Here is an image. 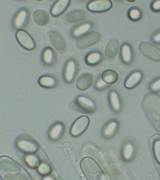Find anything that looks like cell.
Wrapping results in <instances>:
<instances>
[{"label": "cell", "instance_id": "ba28073f", "mask_svg": "<svg viewBox=\"0 0 160 180\" xmlns=\"http://www.w3.org/2000/svg\"><path fill=\"white\" fill-rule=\"evenodd\" d=\"M16 37L19 44L24 48L29 50L35 48L36 44L34 40L26 31L19 30L16 33Z\"/></svg>", "mask_w": 160, "mask_h": 180}, {"label": "cell", "instance_id": "ffe728a7", "mask_svg": "<svg viewBox=\"0 0 160 180\" xmlns=\"http://www.w3.org/2000/svg\"><path fill=\"white\" fill-rule=\"evenodd\" d=\"M142 73L136 71L131 73L126 79L124 82V86L128 89H131L135 87L142 79Z\"/></svg>", "mask_w": 160, "mask_h": 180}, {"label": "cell", "instance_id": "7c38bea8", "mask_svg": "<svg viewBox=\"0 0 160 180\" xmlns=\"http://www.w3.org/2000/svg\"><path fill=\"white\" fill-rule=\"evenodd\" d=\"M112 6V2L109 0H94L91 1L88 3L87 8L91 12H101L109 10L111 8Z\"/></svg>", "mask_w": 160, "mask_h": 180}, {"label": "cell", "instance_id": "d590c367", "mask_svg": "<svg viewBox=\"0 0 160 180\" xmlns=\"http://www.w3.org/2000/svg\"><path fill=\"white\" fill-rule=\"evenodd\" d=\"M152 40L156 43H160V32H157L153 36Z\"/></svg>", "mask_w": 160, "mask_h": 180}, {"label": "cell", "instance_id": "e0dca14e", "mask_svg": "<svg viewBox=\"0 0 160 180\" xmlns=\"http://www.w3.org/2000/svg\"><path fill=\"white\" fill-rule=\"evenodd\" d=\"M17 145L20 150L27 152H34L38 149L37 144L32 141L27 139H20L18 141Z\"/></svg>", "mask_w": 160, "mask_h": 180}, {"label": "cell", "instance_id": "d4e9b609", "mask_svg": "<svg viewBox=\"0 0 160 180\" xmlns=\"http://www.w3.org/2000/svg\"><path fill=\"white\" fill-rule=\"evenodd\" d=\"M103 57L101 53L98 51L92 52L88 54L86 57V62L90 65H95L100 63Z\"/></svg>", "mask_w": 160, "mask_h": 180}, {"label": "cell", "instance_id": "484cf974", "mask_svg": "<svg viewBox=\"0 0 160 180\" xmlns=\"http://www.w3.org/2000/svg\"><path fill=\"white\" fill-rule=\"evenodd\" d=\"M118 126V123L116 120L113 119L109 121L103 128V135L107 137H111L115 132Z\"/></svg>", "mask_w": 160, "mask_h": 180}, {"label": "cell", "instance_id": "30bf717a", "mask_svg": "<svg viewBox=\"0 0 160 180\" xmlns=\"http://www.w3.org/2000/svg\"><path fill=\"white\" fill-rule=\"evenodd\" d=\"M89 119L86 116H82L78 118L72 124L71 129V134L77 137L82 134L88 128Z\"/></svg>", "mask_w": 160, "mask_h": 180}, {"label": "cell", "instance_id": "7402d4cb", "mask_svg": "<svg viewBox=\"0 0 160 180\" xmlns=\"http://www.w3.org/2000/svg\"><path fill=\"white\" fill-rule=\"evenodd\" d=\"M110 106L115 112H119L121 108V102L118 93L114 90H111L109 94Z\"/></svg>", "mask_w": 160, "mask_h": 180}, {"label": "cell", "instance_id": "d6a6232c", "mask_svg": "<svg viewBox=\"0 0 160 180\" xmlns=\"http://www.w3.org/2000/svg\"><path fill=\"white\" fill-rule=\"evenodd\" d=\"M153 149L156 158L160 163V140L157 141L155 142Z\"/></svg>", "mask_w": 160, "mask_h": 180}, {"label": "cell", "instance_id": "836d02e7", "mask_svg": "<svg viewBox=\"0 0 160 180\" xmlns=\"http://www.w3.org/2000/svg\"><path fill=\"white\" fill-rule=\"evenodd\" d=\"M150 88L153 92L160 91V78L153 82L151 84Z\"/></svg>", "mask_w": 160, "mask_h": 180}, {"label": "cell", "instance_id": "8fae6325", "mask_svg": "<svg viewBox=\"0 0 160 180\" xmlns=\"http://www.w3.org/2000/svg\"><path fill=\"white\" fill-rule=\"evenodd\" d=\"M77 66L75 61L72 59L68 60L65 66L63 72L64 79L67 83H71L76 76Z\"/></svg>", "mask_w": 160, "mask_h": 180}, {"label": "cell", "instance_id": "74e56055", "mask_svg": "<svg viewBox=\"0 0 160 180\" xmlns=\"http://www.w3.org/2000/svg\"><path fill=\"white\" fill-rule=\"evenodd\" d=\"M128 1L130 2H135V0H132V1Z\"/></svg>", "mask_w": 160, "mask_h": 180}, {"label": "cell", "instance_id": "4dcf8cb0", "mask_svg": "<svg viewBox=\"0 0 160 180\" xmlns=\"http://www.w3.org/2000/svg\"><path fill=\"white\" fill-rule=\"evenodd\" d=\"M133 150L132 145L130 143L127 144L123 150V155L124 158L126 160L129 159L132 156Z\"/></svg>", "mask_w": 160, "mask_h": 180}, {"label": "cell", "instance_id": "7a4b0ae2", "mask_svg": "<svg viewBox=\"0 0 160 180\" xmlns=\"http://www.w3.org/2000/svg\"><path fill=\"white\" fill-rule=\"evenodd\" d=\"M81 168L86 177L90 180L107 179L103 172L93 159L87 157L81 163Z\"/></svg>", "mask_w": 160, "mask_h": 180}, {"label": "cell", "instance_id": "8d00e7d4", "mask_svg": "<svg viewBox=\"0 0 160 180\" xmlns=\"http://www.w3.org/2000/svg\"><path fill=\"white\" fill-rule=\"evenodd\" d=\"M43 179L44 180H52V179H53L50 177H46V178H44Z\"/></svg>", "mask_w": 160, "mask_h": 180}, {"label": "cell", "instance_id": "4316f807", "mask_svg": "<svg viewBox=\"0 0 160 180\" xmlns=\"http://www.w3.org/2000/svg\"><path fill=\"white\" fill-rule=\"evenodd\" d=\"M91 27V25L89 23H82L76 26L72 31V36L75 37H77L90 29Z\"/></svg>", "mask_w": 160, "mask_h": 180}, {"label": "cell", "instance_id": "6da1fadb", "mask_svg": "<svg viewBox=\"0 0 160 180\" xmlns=\"http://www.w3.org/2000/svg\"><path fill=\"white\" fill-rule=\"evenodd\" d=\"M0 169L1 175L5 179L28 178L25 171L19 165L8 158H1Z\"/></svg>", "mask_w": 160, "mask_h": 180}, {"label": "cell", "instance_id": "8992f818", "mask_svg": "<svg viewBox=\"0 0 160 180\" xmlns=\"http://www.w3.org/2000/svg\"><path fill=\"white\" fill-rule=\"evenodd\" d=\"M49 41L53 47L60 52H65L67 49V44L65 39L58 31L52 30L48 33Z\"/></svg>", "mask_w": 160, "mask_h": 180}, {"label": "cell", "instance_id": "9a60e30c", "mask_svg": "<svg viewBox=\"0 0 160 180\" xmlns=\"http://www.w3.org/2000/svg\"><path fill=\"white\" fill-rule=\"evenodd\" d=\"M42 59L43 63L46 66H52L56 61V53L51 48H46L42 52Z\"/></svg>", "mask_w": 160, "mask_h": 180}, {"label": "cell", "instance_id": "52a82bcc", "mask_svg": "<svg viewBox=\"0 0 160 180\" xmlns=\"http://www.w3.org/2000/svg\"><path fill=\"white\" fill-rule=\"evenodd\" d=\"M30 12L26 8H22L16 13L13 19L14 27L20 30L25 28L28 24L30 19Z\"/></svg>", "mask_w": 160, "mask_h": 180}, {"label": "cell", "instance_id": "83f0119b", "mask_svg": "<svg viewBox=\"0 0 160 180\" xmlns=\"http://www.w3.org/2000/svg\"><path fill=\"white\" fill-rule=\"evenodd\" d=\"M25 161L30 167L33 168L38 167L40 163L39 158L37 156L33 154L27 156L25 158Z\"/></svg>", "mask_w": 160, "mask_h": 180}, {"label": "cell", "instance_id": "4fadbf2b", "mask_svg": "<svg viewBox=\"0 0 160 180\" xmlns=\"http://www.w3.org/2000/svg\"><path fill=\"white\" fill-rule=\"evenodd\" d=\"M119 43L116 39H112L107 43L106 46L104 54L106 58L112 60L115 58L118 55L119 49Z\"/></svg>", "mask_w": 160, "mask_h": 180}, {"label": "cell", "instance_id": "277c9868", "mask_svg": "<svg viewBox=\"0 0 160 180\" xmlns=\"http://www.w3.org/2000/svg\"><path fill=\"white\" fill-rule=\"evenodd\" d=\"M101 38V35L98 32L91 31L81 36L77 41V45L81 49L87 48L98 43Z\"/></svg>", "mask_w": 160, "mask_h": 180}, {"label": "cell", "instance_id": "f546056e", "mask_svg": "<svg viewBox=\"0 0 160 180\" xmlns=\"http://www.w3.org/2000/svg\"><path fill=\"white\" fill-rule=\"evenodd\" d=\"M110 84L105 82L102 79L101 76L99 77L96 79L94 85L95 88L98 90H102L108 87Z\"/></svg>", "mask_w": 160, "mask_h": 180}, {"label": "cell", "instance_id": "d6986e66", "mask_svg": "<svg viewBox=\"0 0 160 180\" xmlns=\"http://www.w3.org/2000/svg\"><path fill=\"white\" fill-rule=\"evenodd\" d=\"M58 82L57 78L54 76L50 74L43 75L38 80L40 85L46 88H54L57 85Z\"/></svg>", "mask_w": 160, "mask_h": 180}, {"label": "cell", "instance_id": "f1b7e54d", "mask_svg": "<svg viewBox=\"0 0 160 180\" xmlns=\"http://www.w3.org/2000/svg\"><path fill=\"white\" fill-rule=\"evenodd\" d=\"M128 16L130 19L133 21H137L141 17L142 12L138 8H132L129 10Z\"/></svg>", "mask_w": 160, "mask_h": 180}, {"label": "cell", "instance_id": "cb8c5ba5", "mask_svg": "<svg viewBox=\"0 0 160 180\" xmlns=\"http://www.w3.org/2000/svg\"><path fill=\"white\" fill-rule=\"evenodd\" d=\"M101 76L105 82L109 84L115 82L118 77L116 72L111 69H107L104 71Z\"/></svg>", "mask_w": 160, "mask_h": 180}, {"label": "cell", "instance_id": "5b68a950", "mask_svg": "<svg viewBox=\"0 0 160 180\" xmlns=\"http://www.w3.org/2000/svg\"><path fill=\"white\" fill-rule=\"evenodd\" d=\"M139 48L141 53L151 60L160 61V49L153 44L147 42H141Z\"/></svg>", "mask_w": 160, "mask_h": 180}, {"label": "cell", "instance_id": "2e32d148", "mask_svg": "<svg viewBox=\"0 0 160 180\" xmlns=\"http://www.w3.org/2000/svg\"><path fill=\"white\" fill-rule=\"evenodd\" d=\"M70 1L68 0H60L57 1L52 6L51 10V14L58 17L62 14L68 8Z\"/></svg>", "mask_w": 160, "mask_h": 180}, {"label": "cell", "instance_id": "603a6c76", "mask_svg": "<svg viewBox=\"0 0 160 180\" xmlns=\"http://www.w3.org/2000/svg\"><path fill=\"white\" fill-rule=\"evenodd\" d=\"M64 130V127L62 123L58 122L53 125L49 132V136L53 140H57L62 135Z\"/></svg>", "mask_w": 160, "mask_h": 180}, {"label": "cell", "instance_id": "3957f363", "mask_svg": "<svg viewBox=\"0 0 160 180\" xmlns=\"http://www.w3.org/2000/svg\"><path fill=\"white\" fill-rule=\"evenodd\" d=\"M70 106L75 112L85 114H90L94 112L96 105L94 102L90 98L85 96L78 97L72 101Z\"/></svg>", "mask_w": 160, "mask_h": 180}, {"label": "cell", "instance_id": "ac0fdd59", "mask_svg": "<svg viewBox=\"0 0 160 180\" xmlns=\"http://www.w3.org/2000/svg\"><path fill=\"white\" fill-rule=\"evenodd\" d=\"M33 18L34 22L40 26L47 25L49 22V17L48 13L42 9H38L33 12Z\"/></svg>", "mask_w": 160, "mask_h": 180}, {"label": "cell", "instance_id": "5bb4252c", "mask_svg": "<svg viewBox=\"0 0 160 180\" xmlns=\"http://www.w3.org/2000/svg\"><path fill=\"white\" fill-rule=\"evenodd\" d=\"M93 78L92 75L88 72L82 74L77 79L76 86L80 91H85L89 88L92 84Z\"/></svg>", "mask_w": 160, "mask_h": 180}, {"label": "cell", "instance_id": "1f68e13d", "mask_svg": "<svg viewBox=\"0 0 160 180\" xmlns=\"http://www.w3.org/2000/svg\"><path fill=\"white\" fill-rule=\"evenodd\" d=\"M38 170L41 174L46 175L48 174L51 171V169L50 166L47 163H42L39 166Z\"/></svg>", "mask_w": 160, "mask_h": 180}, {"label": "cell", "instance_id": "44dd1931", "mask_svg": "<svg viewBox=\"0 0 160 180\" xmlns=\"http://www.w3.org/2000/svg\"><path fill=\"white\" fill-rule=\"evenodd\" d=\"M121 58L126 64H129L132 61L133 52L131 46L128 44L124 43L122 46L120 51Z\"/></svg>", "mask_w": 160, "mask_h": 180}, {"label": "cell", "instance_id": "e575fe53", "mask_svg": "<svg viewBox=\"0 0 160 180\" xmlns=\"http://www.w3.org/2000/svg\"><path fill=\"white\" fill-rule=\"evenodd\" d=\"M151 8L152 10L155 12L160 11V0L155 1L153 2L151 5Z\"/></svg>", "mask_w": 160, "mask_h": 180}, {"label": "cell", "instance_id": "9c48e42d", "mask_svg": "<svg viewBox=\"0 0 160 180\" xmlns=\"http://www.w3.org/2000/svg\"><path fill=\"white\" fill-rule=\"evenodd\" d=\"M87 14L85 10L77 9L67 12L64 16L65 21L68 23L74 24L81 22L87 18Z\"/></svg>", "mask_w": 160, "mask_h": 180}]
</instances>
